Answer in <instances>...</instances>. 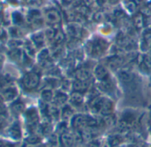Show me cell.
<instances>
[{
	"instance_id": "obj_6",
	"label": "cell",
	"mask_w": 151,
	"mask_h": 147,
	"mask_svg": "<svg viewBox=\"0 0 151 147\" xmlns=\"http://www.w3.org/2000/svg\"><path fill=\"white\" fill-rule=\"evenodd\" d=\"M24 103L21 99L14 100L11 105V111L14 115H18L24 111Z\"/></svg>"
},
{
	"instance_id": "obj_7",
	"label": "cell",
	"mask_w": 151,
	"mask_h": 147,
	"mask_svg": "<svg viewBox=\"0 0 151 147\" xmlns=\"http://www.w3.org/2000/svg\"><path fill=\"white\" fill-rule=\"evenodd\" d=\"M45 17H46L47 21L49 23H51V24H55V23L59 22L60 20L59 13L56 10H54V9L47 11L46 14H45Z\"/></svg>"
},
{
	"instance_id": "obj_5",
	"label": "cell",
	"mask_w": 151,
	"mask_h": 147,
	"mask_svg": "<svg viewBox=\"0 0 151 147\" xmlns=\"http://www.w3.org/2000/svg\"><path fill=\"white\" fill-rule=\"evenodd\" d=\"M72 125L75 128H78V130L83 129L86 125V117L83 115H77L72 120Z\"/></svg>"
},
{
	"instance_id": "obj_21",
	"label": "cell",
	"mask_w": 151,
	"mask_h": 147,
	"mask_svg": "<svg viewBox=\"0 0 151 147\" xmlns=\"http://www.w3.org/2000/svg\"><path fill=\"white\" fill-rule=\"evenodd\" d=\"M27 141H28L29 144H38V143L40 141V137L37 134H32L28 137Z\"/></svg>"
},
{
	"instance_id": "obj_1",
	"label": "cell",
	"mask_w": 151,
	"mask_h": 147,
	"mask_svg": "<svg viewBox=\"0 0 151 147\" xmlns=\"http://www.w3.org/2000/svg\"><path fill=\"white\" fill-rule=\"evenodd\" d=\"M40 83V77L35 72H29L26 73L22 77V83L25 90L32 91L36 89Z\"/></svg>"
},
{
	"instance_id": "obj_20",
	"label": "cell",
	"mask_w": 151,
	"mask_h": 147,
	"mask_svg": "<svg viewBox=\"0 0 151 147\" xmlns=\"http://www.w3.org/2000/svg\"><path fill=\"white\" fill-rule=\"evenodd\" d=\"M53 100L56 105H63L65 103V101L67 100V97H66V95H64L62 93H58L53 98Z\"/></svg>"
},
{
	"instance_id": "obj_14",
	"label": "cell",
	"mask_w": 151,
	"mask_h": 147,
	"mask_svg": "<svg viewBox=\"0 0 151 147\" xmlns=\"http://www.w3.org/2000/svg\"><path fill=\"white\" fill-rule=\"evenodd\" d=\"M70 101L72 104L78 106V105L82 104V102H83V95L79 91L73 92L70 97Z\"/></svg>"
},
{
	"instance_id": "obj_10",
	"label": "cell",
	"mask_w": 151,
	"mask_h": 147,
	"mask_svg": "<svg viewBox=\"0 0 151 147\" xmlns=\"http://www.w3.org/2000/svg\"><path fill=\"white\" fill-rule=\"evenodd\" d=\"M7 118H8V113L6 108L5 107V106H3L2 104L0 105V129H2L7 121Z\"/></svg>"
},
{
	"instance_id": "obj_23",
	"label": "cell",
	"mask_w": 151,
	"mask_h": 147,
	"mask_svg": "<svg viewBox=\"0 0 151 147\" xmlns=\"http://www.w3.org/2000/svg\"><path fill=\"white\" fill-rule=\"evenodd\" d=\"M10 33H11V36H13V37L15 39V38H19L21 36H22V32L20 30L19 28H13L10 29Z\"/></svg>"
},
{
	"instance_id": "obj_13",
	"label": "cell",
	"mask_w": 151,
	"mask_h": 147,
	"mask_svg": "<svg viewBox=\"0 0 151 147\" xmlns=\"http://www.w3.org/2000/svg\"><path fill=\"white\" fill-rule=\"evenodd\" d=\"M119 77L120 80L124 83H130L132 80V75L130 71L127 70H122L119 72Z\"/></svg>"
},
{
	"instance_id": "obj_24",
	"label": "cell",
	"mask_w": 151,
	"mask_h": 147,
	"mask_svg": "<svg viewBox=\"0 0 151 147\" xmlns=\"http://www.w3.org/2000/svg\"><path fill=\"white\" fill-rule=\"evenodd\" d=\"M13 19H14V23H16V24H22L23 22V18L20 13H14L13 15Z\"/></svg>"
},
{
	"instance_id": "obj_28",
	"label": "cell",
	"mask_w": 151,
	"mask_h": 147,
	"mask_svg": "<svg viewBox=\"0 0 151 147\" xmlns=\"http://www.w3.org/2000/svg\"><path fill=\"white\" fill-rule=\"evenodd\" d=\"M58 143H59V140H58V137L55 136V135H52L50 138V144L52 147H55L58 145Z\"/></svg>"
},
{
	"instance_id": "obj_31",
	"label": "cell",
	"mask_w": 151,
	"mask_h": 147,
	"mask_svg": "<svg viewBox=\"0 0 151 147\" xmlns=\"http://www.w3.org/2000/svg\"><path fill=\"white\" fill-rule=\"evenodd\" d=\"M144 64H145L147 67L151 68V56H147V57H145V59H144Z\"/></svg>"
},
{
	"instance_id": "obj_9",
	"label": "cell",
	"mask_w": 151,
	"mask_h": 147,
	"mask_svg": "<svg viewBox=\"0 0 151 147\" xmlns=\"http://www.w3.org/2000/svg\"><path fill=\"white\" fill-rule=\"evenodd\" d=\"M9 134H10L11 137H13L14 139H19V138H21L22 132H21L20 124L18 122H14L11 126V128H9Z\"/></svg>"
},
{
	"instance_id": "obj_25",
	"label": "cell",
	"mask_w": 151,
	"mask_h": 147,
	"mask_svg": "<svg viewBox=\"0 0 151 147\" xmlns=\"http://www.w3.org/2000/svg\"><path fill=\"white\" fill-rule=\"evenodd\" d=\"M72 111L71 109L68 107V106H66L64 109H63V113H62V117L64 119H68L71 115H72Z\"/></svg>"
},
{
	"instance_id": "obj_12",
	"label": "cell",
	"mask_w": 151,
	"mask_h": 147,
	"mask_svg": "<svg viewBox=\"0 0 151 147\" xmlns=\"http://www.w3.org/2000/svg\"><path fill=\"white\" fill-rule=\"evenodd\" d=\"M95 76H97L98 79H101V80H105L106 76H108V71L107 69L102 66H98L96 68H95Z\"/></svg>"
},
{
	"instance_id": "obj_16",
	"label": "cell",
	"mask_w": 151,
	"mask_h": 147,
	"mask_svg": "<svg viewBox=\"0 0 151 147\" xmlns=\"http://www.w3.org/2000/svg\"><path fill=\"white\" fill-rule=\"evenodd\" d=\"M13 79L10 76H5V75H0V86L2 88H6L10 85Z\"/></svg>"
},
{
	"instance_id": "obj_3",
	"label": "cell",
	"mask_w": 151,
	"mask_h": 147,
	"mask_svg": "<svg viewBox=\"0 0 151 147\" xmlns=\"http://www.w3.org/2000/svg\"><path fill=\"white\" fill-rule=\"evenodd\" d=\"M1 96L5 100H13L18 96L17 89L12 85L3 88L1 91Z\"/></svg>"
},
{
	"instance_id": "obj_27",
	"label": "cell",
	"mask_w": 151,
	"mask_h": 147,
	"mask_svg": "<svg viewBox=\"0 0 151 147\" xmlns=\"http://www.w3.org/2000/svg\"><path fill=\"white\" fill-rule=\"evenodd\" d=\"M27 5L30 6H39L41 5V0H26Z\"/></svg>"
},
{
	"instance_id": "obj_18",
	"label": "cell",
	"mask_w": 151,
	"mask_h": 147,
	"mask_svg": "<svg viewBox=\"0 0 151 147\" xmlns=\"http://www.w3.org/2000/svg\"><path fill=\"white\" fill-rule=\"evenodd\" d=\"M100 89L102 90V91H110L112 89V83L108 79L102 80L101 83H100Z\"/></svg>"
},
{
	"instance_id": "obj_19",
	"label": "cell",
	"mask_w": 151,
	"mask_h": 147,
	"mask_svg": "<svg viewBox=\"0 0 151 147\" xmlns=\"http://www.w3.org/2000/svg\"><path fill=\"white\" fill-rule=\"evenodd\" d=\"M32 39H33V41H34V43H35V44L37 46H41L44 44V36L41 33L34 35Z\"/></svg>"
},
{
	"instance_id": "obj_17",
	"label": "cell",
	"mask_w": 151,
	"mask_h": 147,
	"mask_svg": "<svg viewBox=\"0 0 151 147\" xmlns=\"http://www.w3.org/2000/svg\"><path fill=\"white\" fill-rule=\"evenodd\" d=\"M73 88L78 91H82L87 88V84H86L85 82H81L78 80L73 83Z\"/></svg>"
},
{
	"instance_id": "obj_15",
	"label": "cell",
	"mask_w": 151,
	"mask_h": 147,
	"mask_svg": "<svg viewBox=\"0 0 151 147\" xmlns=\"http://www.w3.org/2000/svg\"><path fill=\"white\" fill-rule=\"evenodd\" d=\"M53 98L54 97H53V94L51 90H44L41 92V98L46 103L51 102L53 99Z\"/></svg>"
},
{
	"instance_id": "obj_8",
	"label": "cell",
	"mask_w": 151,
	"mask_h": 147,
	"mask_svg": "<svg viewBox=\"0 0 151 147\" xmlns=\"http://www.w3.org/2000/svg\"><path fill=\"white\" fill-rule=\"evenodd\" d=\"M75 76L78 81L85 82L91 77V72L87 69H79L76 72Z\"/></svg>"
},
{
	"instance_id": "obj_26",
	"label": "cell",
	"mask_w": 151,
	"mask_h": 147,
	"mask_svg": "<svg viewBox=\"0 0 151 147\" xmlns=\"http://www.w3.org/2000/svg\"><path fill=\"white\" fill-rule=\"evenodd\" d=\"M25 51H26V54H27L28 56H29V57H32V56L35 54V50H34V48L32 47V45H30V44L26 45V47H25Z\"/></svg>"
},
{
	"instance_id": "obj_2",
	"label": "cell",
	"mask_w": 151,
	"mask_h": 147,
	"mask_svg": "<svg viewBox=\"0 0 151 147\" xmlns=\"http://www.w3.org/2000/svg\"><path fill=\"white\" fill-rule=\"evenodd\" d=\"M76 140H77L76 136L68 131L61 134L60 137V142L63 147H72L74 145Z\"/></svg>"
},
{
	"instance_id": "obj_11",
	"label": "cell",
	"mask_w": 151,
	"mask_h": 147,
	"mask_svg": "<svg viewBox=\"0 0 151 147\" xmlns=\"http://www.w3.org/2000/svg\"><path fill=\"white\" fill-rule=\"evenodd\" d=\"M8 55L14 61H20L22 58V50L21 48L11 49V51L8 52Z\"/></svg>"
},
{
	"instance_id": "obj_22",
	"label": "cell",
	"mask_w": 151,
	"mask_h": 147,
	"mask_svg": "<svg viewBox=\"0 0 151 147\" xmlns=\"http://www.w3.org/2000/svg\"><path fill=\"white\" fill-rule=\"evenodd\" d=\"M22 43L20 40L17 39H14L11 40L10 42H8V46L10 47V49H15V48H19L20 45H22Z\"/></svg>"
},
{
	"instance_id": "obj_4",
	"label": "cell",
	"mask_w": 151,
	"mask_h": 147,
	"mask_svg": "<svg viewBox=\"0 0 151 147\" xmlns=\"http://www.w3.org/2000/svg\"><path fill=\"white\" fill-rule=\"evenodd\" d=\"M25 119L29 127L35 126L38 121V114L35 108H29L25 112Z\"/></svg>"
},
{
	"instance_id": "obj_30",
	"label": "cell",
	"mask_w": 151,
	"mask_h": 147,
	"mask_svg": "<svg viewBox=\"0 0 151 147\" xmlns=\"http://www.w3.org/2000/svg\"><path fill=\"white\" fill-rule=\"evenodd\" d=\"M135 24H136V26L139 27V28H140V27L143 25V18L141 17V15L137 16V18H136V20H135Z\"/></svg>"
},
{
	"instance_id": "obj_29",
	"label": "cell",
	"mask_w": 151,
	"mask_h": 147,
	"mask_svg": "<svg viewBox=\"0 0 151 147\" xmlns=\"http://www.w3.org/2000/svg\"><path fill=\"white\" fill-rule=\"evenodd\" d=\"M45 36L49 39H52L55 35H54V30L52 29H48L45 30Z\"/></svg>"
}]
</instances>
